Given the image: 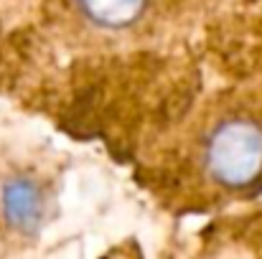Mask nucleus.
<instances>
[{
	"mask_svg": "<svg viewBox=\"0 0 262 259\" xmlns=\"http://www.w3.org/2000/svg\"><path fill=\"white\" fill-rule=\"evenodd\" d=\"M204 178L224 191H247L262 180V120L247 112L216 117L199 148Z\"/></svg>",
	"mask_w": 262,
	"mask_h": 259,
	"instance_id": "f257e3e1",
	"label": "nucleus"
},
{
	"mask_svg": "<svg viewBox=\"0 0 262 259\" xmlns=\"http://www.w3.org/2000/svg\"><path fill=\"white\" fill-rule=\"evenodd\" d=\"M0 206H3L5 221L13 229L31 234L43 221L46 196H43V191H41V185L36 180H31V178H10L3 185Z\"/></svg>",
	"mask_w": 262,
	"mask_h": 259,
	"instance_id": "f03ea898",
	"label": "nucleus"
},
{
	"mask_svg": "<svg viewBox=\"0 0 262 259\" xmlns=\"http://www.w3.org/2000/svg\"><path fill=\"white\" fill-rule=\"evenodd\" d=\"M150 0H77L79 13L92 26L104 31H122L143 20Z\"/></svg>",
	"mask_w": 262,
	"mask_h": 259,
	"instance_id": "7ed1b4c3",
	"label": "nucleus"
}]
</instances>
